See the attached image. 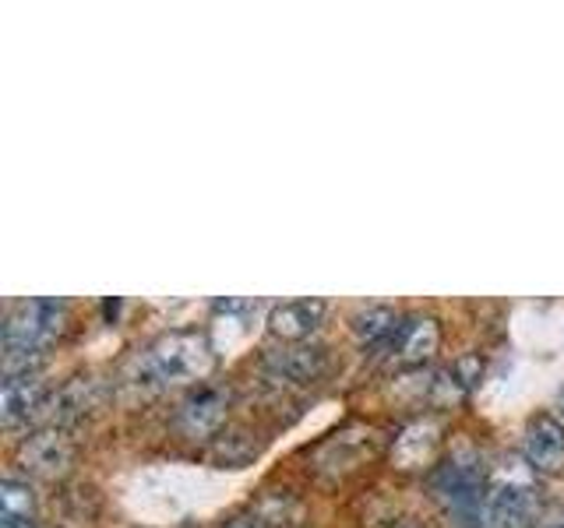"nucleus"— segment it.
<instances>
[{"label":"nucleus","instance_id":"obj_1","mask_svg":"<svg viewBox=\"0 0 564 528\" xmlns=\"http://www.w3.org/2000/svg\"><path fill=\"white\" fill-rule=\"evenodd\" d=\"M216 366V345L198 328H173L145 345L128 366V381L141 392H159L170 384H198Z\"/></svg>","mask_w":564,"mask_h":528},{"label":"nucleus","instance_id":"obj_2","mask_svg":"<svg viewBox=\"0 0 564 528\" xmlns=\"http://www.w3.org/2000/svg\"><path fill=\"white\" fill-rule=\"evenodd\" d=\"M67 321L64 299H22L4 317V374L40 370L46 345L57 339Z\"/></svg>","mask_w":564,"mask_h":528},{"label":"nucleus","instance_id":"obj_3","mask_svg":"<svg viewBox=\"0 0 564 528\" xmlns=\"http://www.w3.org/2000/svg\"><path fill=\"white\" fill-rule=\"evenodd\" d=\"M431 493L434 501L448 510V515L463 528H484V510H487V472L476 454H452L445 465L431 472Z\"/></svg>","mask_w":564,"mask_h":528},{"label":"nucleus","instance_id":"obj_4","mask_svg":"<svg viewBox=\"0 0 564 528\" xmlns=\"http://www.w3.org/2000/svg\"><path fill=\"white\" fill-rule=\"evenodd\" d=\"M75 440L64 427H40L32 430L22 448H18V462L29 475H40V480H61V475L75 465Z\"/></svg>","mask_w":564,"mask_h":528},{"label":"nucleus","instance_id":"obj_5","mask_svg":"<svg viewBox=\"0 0 564 528\" xmlns=\"http://www.w3.org/2000/svg\"><path fill=\"white\" fill-rule=\"evenodd\" d=\"M536 525V486L522 475H508L490 486L484 528H533Z\"/></svg>","mask_w":564,"mask_h":528},{"label":"nucleus","instance_id":"obj_6","mask_svg":"<svg viewBox=\"0 0 564 528\" xmlns=\"http://www.w3.org/2000/svg\"><path fill=\"white\" fill-rule=\"evenodd\" d=\"M46 384L40 370H14L4 374L0 384V422L8 430H18L22 422L46 416Z\"/></svg>","mask_w":564,"mask_h":528},{"label":"nucleus","instance_id":"obj_7","mask_svg":"<svg viewBox=\"0 0 564 528\" xmlns=\"http://www.w3.org/2000/svg\"><path fill=\"white\" fill-rule=\"evenodd\" d=\"M522 458L529 472L561 475L564 472V422L551 413H540L529 419L522 433Z\"/></svg>","mask_w":564,"mask_h":528},{"label":"nucleus","instance_id":"obj_8","mask_svg":"<svg viewBox=\"0 0 564 528\" xmlns=\"http://www.w3.org/2000/svg\"><path fill=\"white\" fill-rule=\"evenodd\" d=\"M229 395L226 384H212V381H202L194 392L181 402V409H176V422H181V430L187 437H208L216 433L226 416H229Z\"/></svg>","mask_w":564,"mask_h":528},{"label":"nucleus","instance_id":"obj_9","mask_svg":"<svg viewBox=\"0 0 564 528\" xmlns=\"http://www.w3.org/2000/svg\"><path fill=\"white\" fill-rule=\"evenodd\" d=\"M102 398H106V392L96 377H88V374L70 377L46 402V427H64V430L75 427V422L88 419L99 409Z\"/></svg>","mask_w":564,"mask_h":528},{"label":"nucleus","instance_id":"obj_10","mask_svg":"<svg viewBox=\"0 0 564 528\" xmlns=\"http://www.w3.org/2000/svg\"><path fill=\"white\" fill-rule=\"evenodd\" d=\"M328 314V304L325 299H290V304H279L272 307L269 314V334L279 342H304L311 334L322 328Z\"/></svg>","mask_w":564,"mask_h":528},{"label":"nucleus","instance_id":"obj_11","mask_svg":"<svg viewBox=\"0 0 564 528\" xmlns=\"http://www.w3.org/2000/svg\"><path fill=\"white\" fill-rule=\"evenodd\" d=\"M437 345H441V328L434 317H405L388 352H392V363L399 370H413L427 363L437 352Z\"/></svg>","mask_w":564,"mask_h":528},{"label":"nucleus","instance_id":"obj_12","mask_svg":"<svg viewBox=\"0 0 564 528\" xmlns=\"http://www.w3.org/2000/svg\"><path fill=\"white\" fill-rule=\"evenodd\" d=\"M264 370L275 374L279 381H290V384H311L317 381L328 370V356L325 349L317 345H290V349H279L264 360Z\"/></svg>","mask_w":564,"mask_h":528},{"label":"nucleus","instance_id":"obj_13","mask_svg":"<svg viewBox=\"0 0 564 528\" xmlns=\"http://www.w3.org/2000/svg\"><path fill=\"white\" fill-rule=\"evenodd\" d=\"M405 317L395 314L392 307H367L360 314H352V334H357V342L364 349H375V352H388V345H392V339L399 334Z\"/></svg>","mask_w":564,"mask_h":528},{"label":"nucleus","instance_id":"obj_14","mask_svg":"<svg viewBox=\"0 0 564 528\" xmlns=\"http://www.w3.org/2000/svg\"><path fill=\"white\" fill-rule=\"evenodd\" d=\"M437 440H441V422L437 419H416L395 437L392 454H395V462L402 469H416L423 462H431Z\"/></svg>","mask_w":564,"mask_h":528},{"label":"nucleus","instance_id":"obj_15","mask_svg":"<svg viewBox=\"0 0 564 528\" xmlns=\"http://www.w3.org/2000/svg\"><path fill=\"white\" fill-rule=\"evenodd\" d=\"M0 528H35V493L14 475L0 483Z\"/></svg>","mask_w":564,"mask_h":528},{"label":"nucleus","instance_id":"obj_16","mask_svg":"<svg viewBox=\"0 0 564 528\" xmlns=\"http://www.w3.org/2000/svg\"><path fill=\"white\" fill-rule=\"evenodd\" d=\"M533 528H564V504H554V507H546L543 515L536 518Z\"/></svg>","mask_w":564,"mask_h":528}]
</instances>
